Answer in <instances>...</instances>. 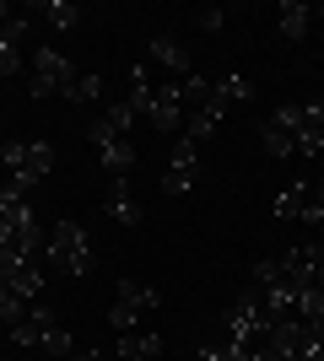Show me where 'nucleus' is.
I'll use <instances>...</instances> for the list:
<instances>
[{"label": "nucleus", "instance_id": "14", "mask_svg": "<svg viewBox=\"0 0 324 361\" xmlns=\"http://www.w3.org/2000/svg\"><path fill=\"white\" fill-rule=\"evenodd\" d=\"M32 16H44L49 27H60V32H71L81 22V11L71 6V0H32Z\"/></svg>", "mask_w": 324, "mask_h": 361}, {"label": "nucleus", "instance_id": "24", "mask_svg": "<svg viewBox=\"0 0 324 361\" xmlns=\"http://www.w3.org/2000/svg\"><path fill=\"white\" fill-rule=\"evenodd\" d=\"M97 97H103V75H97V71L76 75V92H71V103H97Z\"/></svg>", "mask_w": 324, "mask_h": 361}, {"label": "nucleus", "instance_id": "19", "mask_svg": "<svg viewBox=\"0 0 324 361\" xmlns=\"http://www.w3.org/2000/svg\"><path fill=\"white\" fill-rule=\"evenodd\" d=\"M260 146H265V157H276V162H292V157H297L292 135H287V130H276L270 119L260 124Z\"/></svg>", "mask_w": 324, "mask_h": 361}, {"label": "nucleus", "instance_id": "15", "mask_svg": "<svg viewBox=\"0 0 324 361\" xmlns=\"http://www.w3.org/2000/svg\"><path fill=\"white\" fill-rule=\"evenodd\" d=\"M97 162H103L108 178H130V167H136V146H130V140H114V146L97 151Z\"/></svg>", "mask_w": 324, "mask_h": 361}, {"label": "nucleus", "instance_id": "17", "mask_svg": "<svg viewBox=\"0 0 324 361\" xmlns=\"http://www.w3.org/2000/svg\"><path fill=\"white\" fill-rule=\"evenodd\" d=\"M222 119H227L222 108H195V114H189V119H184V135L195 140V146H205V140H211L216 130H222Z\"/></svg>", "mask_w": 324, "mask_h": 361}, {"label": "nucleus", "instance_id": "23", "mask_svg": "<svg viewBox=\"0 0 324 361\" xmlns=\"http://www.w3.org/2000/svg\"><path fill=\"white\" fill-rule=\"evenodd\" d=\"M303 221L313 226V232H324V178L308 183V205H303Z\"/></svg>", "mask_w": 324, "mask_h": 361}, {"label": "nucleus", "instance_id": "10", "mask_svg": "<svg viewBox=\"0 0 324 361\" xmlns=\"http://www.w3.org/2000/svg\"><path fill=\"white\" fill-rule=\"evenodd\" d=\"M248 97H254V81H248V75H211L205 108H222V114H227L232 103H248Z\"/></svg>", "mask_w": 324, "mask_h": 361}, {"label": "nucleus", "instance_id": "34", "mask_svg": "<svg viewBox=\"0 0 324 361\" xmlns=\"http://www.w3.org/2000/svg\"><path fill=\"white\" fill-rule=\"evenodd\" d=\"M313 16H324V6H319V11H313Z\"/></svg>", "mask_w": 324, "mask_h": 361}, {"label": "nucleus", "instance_id": "28", "mask_svg": "<svg viewBox=\"0 0 324 361\" xmlns=\"http://www.w3.org/2000/svg\"><path fill=\"white\" fill-rule=\"evenodd\" d=\"M108 119H114V130H119V135H130V124H136L140 114H136L130 103H114V108H108Z\"/></svg>", "mask_w": 324, "mask_h": 361}, {"label": "nucleus", "instance_id": "11", "mask_svg": "<svg viewBox=\"0 0 324 361\" xmlns=\"http://www.w3.org/2000/svg\"><path fill=\"white\" fill-rule=\"evenodd\" d=\"M22 38H28V16L0 22V75H11L22 65Z\"/></svg>", "mask_w": 324, "mask_h": 361}, {"label": "nucleus", "instance_id": "33", "mask_svg": "<svg viewBox=\"0 0 324 361\" xmlns=\"http://www.w3.org/2000/svg\"><path fill=\"white\" fill-rule=\"evenodd\" d=\"M136 361H157V356H136Z\"/></svg>", "mask_w": 324, "mask_h": 361}, {"label": "nucleus", "instance_id": "3", "mask_svg": "<svg viewBox=\"0 0 324 361\" xmlns=\"http://www.w3.org/2000/svg\"><path fill=\"white\" fill-rule=\"evenodd\" d=\"M11 340H16V345H44L54 361H71V356H76V340L65 334V324L49 313V307H32V313L11 329Z\"/></svg>", "mask_w": 324, "mask_h": 361}, {"label": "nucleus", "instance_id": "31", "mask_svg": "<svg viewBox=\"0 0 324 361\" xmlns=\"http://www.w3.org/2000/svg\"><path fill=\"white\" fill-rule=\"evenodd\" d=\"M71 361H103V350H81V356H71Z\"/></svg>", "mask_w": 324, "mask_h": 361}, {"label": "nucleus", "instance_id": "12", "mask_svg": "<svg viewBox=\"0 0 324 361\" xmlns=\"http://www.w3.org/2000/svg\"><path fill=\"white\" fill-rule=\"evenodd\" d=\"M114 302H124V307H136V313L146 318V313L162 307V291H157V286H140L136 275H119V297H114Z\"/></svg>", "mask_w": 324, "mask_h": 361}, {"label": "nucleus", "instance_id": "8", "mask_svg": "<svg viewBox=\"0 0 324 361\" xmlns=\"http://www.w3.org/2000/svg\"><path fill=\"white\" fill-rule=\"evenodd\" d=\"M146 124H152V130H162V135H173V130L184 124V92H179V81H152V108H146Z\"/></svg>", "mask_w": 324, "mask_h": 361}, {"label": "nucleus", "instance_id": "16", "mask_svg": "<svg viewBox=\"0 0 324 361\" xmlns=\"http://www.w3.org/2000/svg\"><path fill=\"white\" fill-rule=\"evenodd\" d=\"M308 22H313V6H303V0H287V6H281V16H276L281 38H292V44L308 32Z\"/></svg>", "mask_w": 324, "mask_h": 361}, {"label": "nucleus", "instance_id": "20", "mask_svg": "<svg viewBox=\"0 0 324 361\" xmlns=\"http://www.w3.org/2000/svg\"><path fill=\"white\" fill-rule=\"evenodd\" d=\"M136 356H162V334H119V361Z\"/></svg>", "mask_w": 324, "mask_h": 361}, {"label": "nucleus", "instance_id": "26", "mask_svg": "<svg viewBox=\"0 0 324 361\" xmlns=\"http://www.w3.org/2000/svg\"><path fill=\"white\" fill-rule=\"evenodd\" d=\"M87 140H92V146L103 151V146H114V140H124V135H119V130H114V119H108V114H103V119H92V124H87Z\"/></svg>", "mask_w": 324, "mask_h": 361}, {"label": "nucleus", "instance_id": "5", "mask_svg": "<svg viewBox=\"0 0 324 361\" xmlns=\"http://www.w3.org/2000/svg\"><path fill=\"white\" fill-rule=\"evenodd\" d=\"M49 259H54V270H65V275H87L92 270V238H87V226L60 221L49 232Z\"/></svg>", "mask_w": 324, "mask_h": 361}, {"label": "nucleus", "instance_id": "25", "mask_svg": "<svg viewBox=\"0 0 324 361\" xmlns=\"http://www.w3.org/2000/svg\"><path fill=\"white\" fill-rule=\"evenodd\" d=\"M179 92H184V103H200L205 108V97H211V75H195V71H189L184 81H179Z\"/></svg>", "mask_w": 324, "mask_h": 361}, {"label": "nucleus", "instance_id": "30", "mask_svg": "<svg viewBox=\"0 0 324 361\" xmlns=\"http://www.w3.org/2000/svg\"><path fill=\"white\" fill-rule=\"evenodd\" d=\"M195 22H200L205 32H222V22H227V11H216V6H211V11H200V16H195Z\"/></svg>", "mask_w": 324, "mask_h": 361}, {"label": "nucleus", "instance_id": "1", "mask_svg": "<svg viewBox=\"0 0 324 361\" xmlns=\"http://www.w3.org/2000/svg\"><path fill=\"white\" fill-rule=\"evenodd\" d=\"M0 162H6V173H11L6 189L28 195L38 178L54 173V146H49V140H6V146H0Z\"/></svg>", "mask_w": 324, "mask_h": 361}, {"label": "nucleus", "instance_id": "7", "mask_svg": "<svg viewBox=\"0 0 324 361\" xmlns=\"http://www.w3.org/2000/svg\"><path fill=\"white\" fill-rule=\"evenodd\" d=\"M195 178H200V146H195L189 135H179L173 162H168V173H162V195H168V200L189 195V189H195Z\"/></svg>", "mask_w": 324, "mask_h": 361}, {"label": "nucleus", "instance_id": "27", "mask_svg": "<svg viewBox=\"0 0 324 361\" xmlns=\"http://www.w3.org/2000/svg\"><path fill=\"white\" fill-rule=\"evenodd\" d=\"M108 318H114V329H119V334H136V324H140V313H136V307H124V302H114V313H108Z\"/></svg>", "mask_w": 324, "mask_h": 361}, {"label": "nucleus", "instance_id": "21", "mask_svg": "<svg viewBox=\"0 0 324 361\" xmlns=\"http://www.w3.org/2000/svg\"><path fill=\"white\" fill-rule=\"evenodd\" d=\"M195 361H254V350L222 340V345H200V350H195Z\"/></svg>", "mask_w": 324, "mask_h": 361}, {"label": "nucleus", "instance_id": "18", "mask_svg": "<svg viewBox=\"0 0 324 361\" xmlns=\"http://www.w3.org/2000/svg\"><path fill=\"white\" fill-rule=\"evenodd\" d=\"M303 205H308V183H292V189H281V195H276L270 216H276V221H303Z\"/></svg>", "mask_w": 324, "mask_h": 361}, {"label": "nucleus", "instance_id": "13", "mask_svg": "<svg viewBox=\"0 0 324 361\" xmlns=\"http://www.w3.org/2000/svg\"><path fill=\"white\" fill-rule=\"evenodd\" d=\"M146 54H152L162 71H179V75H189V49L179 44V38H168V32H157L152 44H146Z\"/></svg>", "mask_w": 324, "mask_h": 361}, {"label": "nucleus", "instance_id": "4", "mask_svg": "<svg viewBox=\"0 0 324 361\" xmlns=\"http://www.w3.org/2000/svg\"><path fill=\"white\" fill-rule=\"evenodd\" d=\"M265 329H270V313H265V297H260V286H248L244 297L227 307V340L232 345H260L265 340Z\"/></svg>", "mask_w": 324, "mask_h": 361}, {"label": "nucleus", "instance_id": "6", "mask_svg": "<svg viewBox=\"0 0 324 361\" xmlns=\"http://www.w3.org/2000/svg\"><path fill=\"white\" fill-rule=\"evenodd\" d=\"M71 97L76 92V65L65 60L54 44H44V49H32V97Z\"/></svg>", "mask_w": 324, "mask_h": 361}, {"label": "nucleus", "instance_id": "22", "mask_svg": "<svg viewBox=\"0 0 324 361\" xmlns=\"http://www.w3.org/2000/svg\"><path fill=\"white\" fill-rule=\"evenodd\" d=\"M22 318H28V302H22L11 286H6V281H0V324H6V329H16Z\"/></svg>", "mask_w": 324, "mask_h": 361}, {"label": "nucleus", "instance_id": "9", "mask_svg": "<svg viewBox=\"0 0 324 361\" xmlns=\"http://www.w3.org/2000/svg\"><path fill=\"white\" fill-rule=\"evenodd\" d=\"M103 211L114 216L119 226H140V221H146V211H140V200H136V189H130V178H114V189L103 195Z\"/></svg>", "mask_w": 324, "mask_h": 361}, {"label": "nucleus", "instance_id": "29", "mask_svg": "<svg viewBox=\"0 0 324 361\" xmlns=\"http://www.w3.org/2000/svg\"><path fill=\"white\" fill-rule=\"evenodd\" d=\"M276 281H281V264H276V259H265V264H254V286H276Z\"/></svg>", "mask_w": 324, "mask_h": 361}, {"label": "nucleus", "instance_id": "32", "mask_svg": "<svg viewBox=\"0 0 324 361\" xmlns=\"http://www.w3.org/2000/svg\"><path fill=\"white\" fill-rule=\"evenodd\" d=\"M0 22H11V6H6V0H0Z\"/></svg>", "mask_w": 324, "mask_h": 361}, {"label": "nucleus", "instance_id": "2", "mask_svg": "<svg viewBox=\"0 0 324 361\" xmlns=\"http://www.w3.org/2000/svg\"><path fill=\"white\" fill-rule=\"evenodd\" d=\"M270 124L292 135L297 157H319L324 151V103L319 97H308V103H281L276 114H270Z\"/></svg>", "mask_w": 324, "mask_h": 361}]
</instances>
